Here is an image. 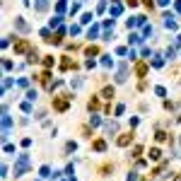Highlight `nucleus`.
<instances>
[{"instance_id": "nucleus-1", "label": "nucleus", "mask_w": 181, "mask_h": 181, "mask_svg": "<svg viewBox=\"0 0 181 181\" xmlns=\"http://www.w3.org/2000/svg\"><path fill=\"white\" fill-rule=\"evenodd\" d=\"M27 164H29V157H27V154H20V159H17V164H15V176H22V174L27 172Z\"/></svg>"}, {"instance_id": "nucleus-2", "label": "nucleus", "mask_w": 181, "mask_h": 181, "mask_svg": "<svg viewBox=\"0 0 181 181\" xmlns=\"http://www.w3.org/2000/svg\"><path fill=\"white\" fill-rule=\"evenodd\" d=\"M68 104H70V97H58V99H53V109H56V111H65Z\"/></svg>"}, {"instance_id": "nucleus-3", "label": "nucleus", "mask_w": 181, "mask_h": 181, "mask_svg": "<svg viewBox=\"0 0 181 181\" xmlns=\"http://www.w3.org/2000/svg\"><path fill=\"white\" fill-rule=\"evenodd\" d=\"M15 53H31V46H29V41L20 39V41L15 44Z\"/></svg>"}, {"instance_id": "nucleus-4", "label": "nucleus", "mask_w": 181, "mask_h": 181, "mask_svg": "<svg viewBox=\"0 0 181 181\" xmlns=\"http://www.w3.org/2000/svg\"><path fill=\"white\" fill-rule=\"evenodd\" d=\"M15 27H17L20 31H29V27H27V22H24L22 17H17V20H15Z\"/></svg>"}, {"instance_id": "nucleus-5", "label": "nucleus", "mask_w": 181, "mask_h": 181, "mask_svg": "<svg viewBox=\"0 0 181 181\" xmlns=\"http://www.w3.org/2000/svg\"><path fill=\"white\" fill-rule=\"evenodd\" d=\"M109 12H111V17H119L121 12H123V7H121V2H114V5H111V10H109Z\"/></svg>"}, {"instance_id": "nucleus-6", "label": "nucleus", "mask_w": 181, "mask_h": 181, "mask_svg": "<svg viewBox=\"0 0 181 181\" xmlns=\"http://www.w3.org/2000/svg\"><path fill=\"white\" fill-rule=\"evenodd\" d=\"M97 34H99V24H92V29L87 31V39H97Z\"/></svg>"}, {"instance_id": "nucleus-7", "label": "nucleus", "mask_w": 181, "mask_h": 181, "mask_svg": "<svg viewBox=\"0 0 181 181\" xmlns=\"http://www.w3.org/2000/svg\"><path fill=\"white\" fill-rule=\"evenodd\" d=\"M159 157H162V152H159V147H152V150H150V159H152V162H157Z\"/></svg>"}, {"instance_id": "nucleus-8", "label": "nucleus", "mask_w": 181, "mask_h": 181, "mask_svg": "<svg viewBox=\"0 0 181 181\" xmlns=\"http://www.w3.org/2000/svg\"><path fill=\"white\" fill-rule=\"evenodd\" d=\"M34 7H36L39 12H44V10L48 7V0H36V5H34Z\"/></svg>"}, {"instance_id": "nucleus-9", "label": "nucleus", "mask_w": 181, "mask_h": 181, "mask_svg": "<svg viewBox=\"0 0 181 181\" xmlns=\"http://www.w3.org/2000/svg\"><path fill=\"white\" fill-rule=\"evenodd\" d=\"M130 140H133V135H121V138H119V145H121V147H126Z\"/></svg>"}, {"instance_id": "nucleus-10", "label": "nucleus", "mask_w": 181, "mask_h": 181, "mask_svg": "<svg viewBox=\"0 0 181 181\" xmlns=\"http://www.w3.org/2000/svg\"><path fill=\"white\" fill-rule=\"evenodd\" d=\"M94 150H97V152H104V150H106V143H104V140H97V143H94Z\"/></svg>"}, {"instance_id": "nucleus-11", "label": "nucleus", "mask_w": 181, "mask_h": 181, "mask_svg": "<svg viewBox=\"0 0 181 181\" xmlns=\"http://www.w3.org/2000/svg\"><path fill=\"white\" fill-rule=\"evenodd\" d=\"M101 97H104V99H111V97H114V87H104Z\"/></svg>"}, {"instance_id": "nucleus-12", "label": "nucleus", "mask_w": 181, "mask_h": 181, "mask_svg": "<svg viewBox=\"0 0 181 181\" xmlns=\"http://www.w3.org/2000/svg\"><path fill=\"white\" fill-rule=\"evenodd\" d=\"M97 109H99V99L92 97V99H90V111H97Z\"/></svg>"}, {"instance_id": "nucleus-13", "label": "nucleus", "mask_w": 181, "mask_h": 181, "mask_svg": "<svg viewBox=\"0 0 181 181\" xmlns=\"http://www.w3.org/2000/svg\"><path fill=\"white\" fill-rule=\"evenodd\" d=\"M152 65H154V68H162V65H164L162 56H154V58H152Z\"/></svg>"}, {"instance_id": "nucleus-14", "label": "nucleus", "mask_w": 181, "mask_h": 181, "mask_svg": "<svg viewBox=\"0 0 181 181\" xmlns=\"http://www.w3.org/2000/svg\"><path fill=\"white\" fill-rule=\"evenodd\" d=\"M128 41H130V44H140V41H143V36H140V34H130V39H128Z\"/></svg>"}, {"instance_id": "nucleus-15", "label": "nucleus", "mask_w": 181, "mask_h": 181, "mask_svg": "<svg viewBox=\"0 0 181 181\" xmlns=\"http://www.w3.org/2000/svg\"><path fill=\"white\" fill-rule=\"evenodd\" d=\"M135 70H138V75H140V77H143V75H145V73H147V65H145V63H140V65H138V68H135Z\"/></svg>"}, {"instance_id": "nucleus-16", "label": "nucleus", "mask_w": 181, "mask_h": 181, "mask_svg": "<svg viewBox=\"0 0 181 181\" xmlns=\"http://www.w3.org/2000/svg\"><path fill=\"white\" fill-rule=\"evenodd\" d=\"M116 130H119L116 123H106V133H116Z\"/></svg>"}, {"instance_id": "nucleus-17", "label": "nucleus", "mask_w": 181, "mask_h": 181, "mask_svg": "<svg viewBox=\"0 0 181 181\" xmlns=\"http://www.w3.org/2000/svg\"><path fill=\"white\" fill-rule=\"evenodd\" d=\"M92 20H94V17H92V12H85V15H82V22H85V24H90Z\"/></svg>"}, {"instance_id": "nucleus-18", "label": "nucleus", "mask_w": 181, "mask_h": 181, "mask_svg": "<svg viewBox=\"0 0 181 181\" xmlns=\"http://www.w3.org/2000/svg\"><path fill=\"white\" fill-rule=\"evenodd\" d=\"M36 60H39V53L31 48V53H29V63H36Z\"/></svg>"}, {"instance_id": "nucleus-19", "label": "nucleus", "mask_w": 181, "mask_h": 181, "mask_svg": "<svg viewBox=\"0 0 181 181\" xmlns=\"http://www.w3.org/2000/svg\"><path fill=\"white\" fill-rule=\"evenodd\" d=\"M109 29H114V20H106L104 22V31H109Z\"/></svg>"}, {"instance_id": "nucleus-20", "label": "nucleus", "mask_w": 181, "mask_h": 181, "mask_svg": "<svg viewBox=\"0 0 181 181\" xmlns=\"http://www.w3.org/2000/svg\"><path fill=\"white\" fill-rule=\"evenodd\" d=\"M101 63H104L106 68H111V65H114V60H111V56H104V60H101Z\"/></svg>"}, {"instance_id": "nucleus-21", "label": "nucleus", "mask_w": 181, "mask_h": 181, "mask_svg": "<svg viewBox=\"0 0 181 181\" xmlns=\"http://www.w3.org/2000/svg\"><path fill=\"white\" fill-rule=\"evenodd\" d=\"M44 65L51 68V65H53V56H46V58H44Z\"/></svg>"}, {"instance_id": "nucleus-22", "label": "nucleus", "mask_w": 181, "mask_h": 181, "mask_svg": "<svg viewBox=\"0 0 181 181\" xmlns=\"http://www.w3.org/2000/svg\"><path fill=\"white\" fill-rule=\"evenodd\" d=\"M77 150V145H75V143H68V145H65V152H75Z\"/></svg>"}, {"instance_id": "nucleus-23", "label": "nucleus", "mask_w": 181, "mask_h": 181, "mask_svg": "<svg viewBox=\"0 0 181 181\" xmlns=\"http://www.w3.org/2000/svg\"><path fill=\"white\" fill-rule=\"evenodd\" d=\"M97 53H99L97 46H90V48H87V56H90V58H92V56H97Z\"/></svg>"}, {"instance_id": "nucleus-24", "label": "nucleus", "mask_w": 181, "mask_h": 181, "mask_svg": "<svg viewBox=\"0 0 181 181\" xmlns=\"http://www.w3.org/2000/svg\"><path fill=\"white\" fill-rule=\"evenodd\" d=\"M154 94H157V97H164L167 90H164V87H154Z\"/></svg>"}, {"instance_id": "nucleus-25", "label": "nucleus", "mask_w": 181, "mask_h": 181, "mask_svg": "<svg viewBox=\"0 0 181 181\" xmlns=\"http://www.w3.org/2000/svg\"><path fill=\"white\" fill-rule=\"evenodd\" d=\"M152 34V27H147V24H143V36H150Z\"/></svg>"}, {"instance_id": "nucleus-26", "label": "nucleus", "mask_w": 181, "mask_h": 181, "mask_svg": "<svg viewBox=\"0 0 181 181\" xmlns=\"http://www.w3.org/2000/svg\"><path fill=\"white\" fill-rule=\"evenodd\" d=\"M27 99H29V101H34V99H36V90H29V92H27Z\"/></svg>"}, {"instance_id": "nucleus-27", "label": "nucleus", "mask_w": 181, "mask_h": 181, "mask_svg": "<svg viewBox=\"0 0 181 181\" xmlns=\"http://www.w3.org/2000/svg\"><path fill=\"white\" fill-rule=\"evenodd\" d=\"M77 12H80V2H75V5L70 7V15H77Z\"/></svg>"}, {"instance_id": "nucleus-28", "label": "nucleus", "mask_w": 181, "mask_h": 181, "mask_svg": "<svg viewBox=\"0 0 181 181\" xmlns=\"http://www.w3.org/2000/svg\"><path fill=\"white\" fill-rule=\"evenodd\" d=\"M154 138H157V140H159V143H164V140H167V133H162V130H159V133H157V135H154Z\"/></svg>"}, {"instance_id": "nucleus-29", "label": "nucleus", "mask_w": 181, "mask_h": 181, "mask_svg": "<svg viewBox=\"0 0 181 181\" xmlns=\"http://www.w3.org/2000/svg\"><path fill=\"white\" fill-rule=\"evenodd\" d=\"M41 176H53V174H51V169H48V167H41Z\"/></svg>"}, {"instance_id": "nucleus-30", "label": "nucleus", "mask_w": 181, "mask_h": 181, "mask_svg": "<svg viewBox=\"0 0 181 181\" xmlns=\"http://www.w3.org/2000/svg\"><path fill=\"white\" fill-rule=\"evenodd\" d=\"M22 111H24V114H29V111H31V104H29V101H24V104H22Z\"/></svg>"}, {"instance_id": "nucleus-31", "label": "nucleus", "mask_w": 181, "mask_h": 181, "mask_svg": "<svg viewBox=\"0 0 181 181\" xmlns=\"http://www.w3.org/2000/svg\"><path fill=\"white\" fill-rule=\"evenodd\" d=\"M53 27H60V17H53V20H51V29H53Z\"/></svg>"}, {"instance_id": "nucleus-32", "label": "nucleus", "mask_w": 181, "mask_h": 181, "mask_svg": "<svg viewBox=\"0 0 181 181\" xmlns=\"http://www.w3.org/2000/svg\"><path fill=\"white\" fill-rule=\"evenodd\" d=\"M99 123H101V121H99V116H92V119H90V126H99Z\"/></svg>"}, {"instance_id": "nucleus-33", "label": "nucleus", "mask_w": 181, "mask_h": 181, "mask_svg": "<svg viewBox=\"0 0 181 181\" xmlns=\"http://www.w3.org/2000/svg\"><path fill=\"white\" fill-rule=\"evenodd\" d=\"M10 85H12V80H10V77H5V82H2V92L7 90V87H10Z\"/></svg>"}, {"instance_id": "nucleus-34", "label": "nucleus", "mask_w": 181, "mask_h": 181, "mask_svg": "<svg viewBox=\"0 0 181 181\" xmlns=\"http://www.w3.org/2000/svg\"><path fill=\"white\" fill-rule=\"evenodd\" d=\"M123 111H126V106H123V104H119V106H116V116H121Z\"/></svg>"}, {"instance_id": "nucleus-35", "label": "nucleus", "mask_w": 181, "mask_h": 181, "mask_svg": "<svg viewBox=\"0 0 181 181\" xmlns=\"http://www.w3.org/2000/svg\"><path fill=\"white\" fill-rule=\"evenodd\" d=\"M128 181H138V174H135V172H130V174H128Z\"/></svg>"}, {"instance_id": "nucleus-36", "label": "nucleus", "mask_w": 181, "mask_h": 181, "mask_svg": "<svg viewBox=\"0 0 181 181\" xmlns=\"http://www.w3.org/2000/svg\"><path fill=\"white\" fill-rule=\"evenodd\" d=\"M169 2H172V0H157V5H162V7H167Z\"/></svg>"}, {"instance_id": "nucleus-37", "label": "nucleus", "mask_w": 181, "mask_h": 181, "mask_svg": "<svg viewBox=\"0 0 181 181\" xmlns=\"http://www.w3.org/2000/svg\"><path fill=\"white\" fill-rule=\"evenodd\" d=\"M174 7H176V12L181 15V0H176V5H174Z\"/></svg>"}, {"instance_id": "nucleus-38", "label": "nucleus", "mask_w": 181, "mask_h": 181, "mask_svg": "<svg viewBox=\"0 0 181 181\" xmlns=\"http://www.w3.org/2000/svg\"><path fill=\"white\" fill-rule=\"evenodd\" d=\"M128 5H130V7H135V5H138V0H128Z\"/></svg>"}]
</instances>
